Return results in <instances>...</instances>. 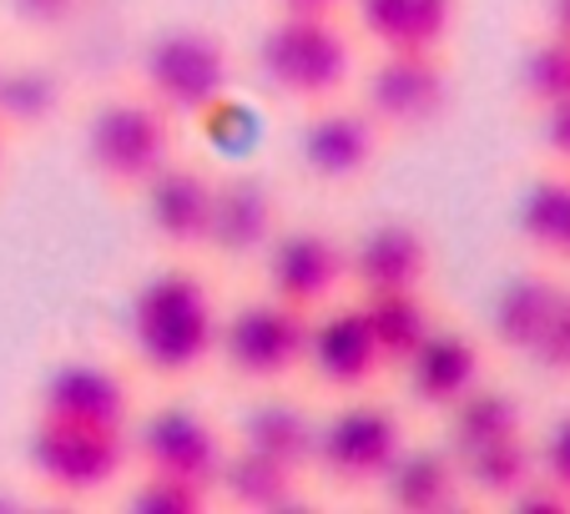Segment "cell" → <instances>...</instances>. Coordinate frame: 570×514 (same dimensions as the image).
I'll list each match as a JSON object with an SVG mask.
<instances>
[{"label":"cell","mask_w":570,"mask_h":514,"mask_svg":"<svg viewBox=\"0 0 570 514\" xmlns=\"http://www.w3.org/2000/svg\"><path fill=\"white\" fill-rule=\"evenodd\" d=\"M223 308L197 268H157L127 303V343L147 378L183 384L217 358Z\"/></svg>","instance_id":"cell-1"},{"label":"cell","mask_w":570,"mask_h":514,"mask_svg":"<svg viewBox=\"0 0 570 514\" xmlns=\"http://www.w3.org/2000/svg\"><path fill=\"white\" fill-rule=\"evenodd\" d=\"M253 71L278 101L323 107L358 81V36L344 16H288L273 11L253 46Z\"/></svg>","instance_id":"cell-2"},{"label":"cell","mask_w":570,"mask_h":514,"mask_svg":"<svg viewBox=\"0 0 570 514\" xmlns=\"http://www.w3.org/2000/svg\"><path fill=\"white\" fill-rule=\"evenodd\" d=\"M137 81L173 121L213 117L237 81L233 46L207 26H161L141 41Z\"/></svg>","instance_id":"cell-3"},{"label":"cell","mask_w":570,"mask_h":514,"mask_svg":"<svg viewBox=\"0 0 570 514\" xmlns=\"http://www.w3.org/2000/svg\"><path fill=\"white\" fill-rule=\"evenodd\" d=\"M308 308H293L283 298H248L233 313H223L217 328V358L237 384L248 388H278L293 374H303V354H308Z\"/></svg>","instance_id":"cell-4"},{"label":"cell","mask_w":570,"mask_h":514,"mask_svg":"<svg viewBox=\"0 0 570 514\" xmlns=\"http://www.w3.org/2000/svg\"><path fill=\"white\" fill-rule=\"evenodd\" d=\"M177 121L147 97V91H127V97H107L87 121V161L97 171V182L111 192H131L147 182L151 171H161L177 157Z\"/></svg>","instance_id":"cell-5"},{"label":"cell","mask_w":570,"mask_h":514,"mask_svg":"<svg viewBox=\"0 0 570 514\" xmlns=\"http://www.w3.org/2000/svg\"><path fill=\"white\" fill-rule=\"evenodd\" d=\"M26 464H31L36 484L66 500H91L121 484L131 464L127 428H91V424H61V418L36 414L31 434H26Z\"/></svg>","instance_id":"cell-6"},{"label":"cell","mask_w":570,"mask_h":514,"mask_svg":"<svg viewBox=\"0 0 570 514\" xmlns=\"http://www.w3.org/2000/svg\"><path fill=\"white\" fill-rule=\"evenodd\" d=\"M404 444H410V434H404L399 408L354 394V398H344V408H334V414L318 424L313 474L348 494L379 490L384 469L394 464V454L404 449Z\"/></svg>","instance_id":"cell-7"},{"label":"cell","mask_w":570,"mask_h":514,"mask_svg":"<svg viewBox=\"0 0 570 514\" xmlns=\"http://www.w3.org/2000/svg\"><path fill=\"white\" fill-rule=\"evenodd\" d=\"M450 51H374L368 71L358 76V107L379 121L384 137L434 127L450 111Z\"/></svg>","instance_id":"cell-8"},{"label":"cell","mask_w":570,"mask_h":514,"mask_svg":"<svg viewBox=\"0 0 570 514\" xmlns=\"http://www.w3.org/2000/svg\"><path fill=\"white\" fill-rule=\"evenodd\" d=\"M379 151H384V131L368 117L358 101H323V107L303 111L298 141H293V157H298L303 177L318 187H354L374 171Z\"/></svg>","instance_id":"cell-9"},{"label":"cell","mask_w":570,"mask_h":514,"mask_svg":"<svg viewBox=\"0 0 570 514\" xmlns=\"http://www.w3.org/2000/svg\"><path fill=\"white\" fill-rule=\"evenodd\" d=\"M131 464L137 469H157L173 480H193L203 490L217 484V469L227 459V439L213 418H203L187 404H161L151 414L131 418Z\"/></svg>","instance_id":"cell-10"},{"label":"cell","mask_w":570,"mask_h":514,"mask_svg":"<svg viewBox=\"0 0 570 514\" xmlns=\"http://www.w3.org/2000/svg\"><path fill=\"white\" fill-rule=\"evenodd\" d=\"M303 374L334 398H354L368 394L379 378L389 374L384 354L374 343V328H368L364 308L354 303H328V308L313 313L308 323V354H303Z\"/></svg>","instance_id":"cell-11"},{"label":"cell","mask_w":570,"mask_h":514,"mask_svg":"<svg viewBox=\"0 0 570 514\" xmlns=\"http://www.w3.org/2000/svg\"><path fill=\"white\" fill-rule=\"evenodd\" d=\"M263 263V288L293 308H328L348 288V243L323 227H278Z\"/></svg>","instance_id":"cell-12"},{"label":"cell","mask_w":570,"mask_h":514,"mask_svg":"<svg viewBox=\"0 0 570 514\" xmlns=\"http://www.w3.org/2000/svg\"><path fill=\"white\" fill-rule=\"evenodd\" d=\"M36 414L61 418V424H91V428H131L137 418V394L111 364L97 358H66L36 388Z\"/></svg>","instance_id":"cell-13"},{"label":"cell","mask_w":570,"mask_h":514,"mask_svg":"<svg viewBox=\"0 0 570 514\" xmlns=\"http://www.w3.org/2000/svg\"><path fill=\"white\" fill-rule=\"evenodd\" d=\"M278 212L283 207H278V192H273L268 177H258V171L217 177L203 253L223 257V263H258L283 227Z\"/></svg>","instance_id":"cell-14"},{"label":"cell","mask_w":570,"mask_h":514,"mask_svg":"<svg viewBox=\"0 0 570 514\" xmlns=\"http://www.w3.org/2000/svg\"><path fill=\"white\" fill-rule=\"evenodd\" d=\"M399 374H404V394L420 414L444 418L474 384H484V343L464 328L434 323L430 338L399 364Z\"/></svg>","instance_id":"cell-15"},{"label":"cell","mask_w":570,"mask_h":514,"mask_svg":"<svg viewBox=\"0 0 570 514\" xmlns=\"http://www.w3.org/2000/svg\"><path fill=\"white\" fill-rule=\"evenodd\" d=\"M213 182L197 161H167L137 187L141 223L151 243L173 247V253H203L207 247V217H213Z\"/></svg>","instance_id":"cell-16"},{"label":"cell","mask_w":570,"mask_h":514,"mask_svg":"<svg viewBox=\"0 0 570 514\" xmlns=\"http://www.w3.org/2000/svg\"><path fill=\"white\" fill-rule=\"evenodd\" d=\"M344 16L374 51H450L464 0H348Z\"/></svg>","instance_id":"cell-17"},{"label":"cell","mask_w":570,"mask_h":514,"mask_svg":"<svg viewBox=\"0 0 570 514\" xmlns=\"http://www.w3.org/2000/svg\"><path fill=\"white\" fill-rule=\"evenodd\" d=\"M434 268V247L424 237V227L414 223H374L368 233H358L348 243V288L354 298L368 293H410L424 288Z\"/></svg>","instance_id":"cell-18"},{"label":"cell","mask_w":570,"mask_h":514,"mask_svg":"<svg viewBox=\"0 0 570 514\" xmlns=\"http://www.w3.org/2000/svg\"><path fill=\"white\" fill-rule=\"evenodd\" d=\"M379 500L394 514H454L470 490L450 444H404L379 480Z\"/></svg>","instance_id":"cell-19"},{"label":"cell","mask_w":570,"mask_h":514,"mask_svg":"<svg viewBox=\"0 0 570 514\" xmlns=\"http://www.w3.org/2000/svg\"><path fill=\"white\" fill-rule=\"evenodd\" d=\"M237 444L273 464H288L298 474H313V444H318V418L288 394H268L243 408L237 418Z\"/></svg>","instance_id":"cell-20"},{"label":"cell","mask_w":570,"mask_h":514,"mask_svg":"<svg viewBox=\"0 0 570 514\" xmlns=\"http://www.w3.org/2000/svg\"><path fill=\"white\" fill-rule=\"evenodd\" d=\"M213 494L237 514H288L303 510V474L288 464H273L263 454L227 444V459L217 469Z\"/></svg>","instance_id":"cell-21"},{"label":"cell","mask_w":570,"mask_h":514,"mask_svg":"<svg viewBox=\"0 0 570 514\" xmlns=\"http://www.w3.org/2000/svg\"><path fill=\"white\" fill-rule=\"evenodd\" d=\"M560 288H566V283L546 268H525V273H515V278H505L495 303H490V343L515 358H525L530 348H535L540 328H546L550 308H556Z\"/></svg>","instance_id":"cell-22"},{"label":"cell","mask_w":570,"mask_h":514,"mask_svg":"<svg viewBox=\"0 0 570 514\" xmlns=\"http://www.w3.org/2000/svg\"><path fill=\"white\" fill-rule=\"evenodd\" d=\"M515 237L546 263H566L570 268V167L546 171L520 192Z\"/></svg>","instance_id":"cell-23"},{"label":"cell","mask_w":570,"mask_h":514,"mask_svg":"<svg viewBox=\"0 0 570 514\" xmlns=\"http://www.w3.org/2000/svg\"><path fill=\"white\" fill-rule=\"evenodd\" d=\"M510 434H525V404L520 394L500 384H474L460 404L444 414V444L454 454H470V449H484V444L495 439H510Z\"/></svg>","instance_id":"cell-24"},{"label":"cell","mask_w":570,"mask_h":514,"mask_svg":"<svg viewBox=\"0 0 570 514\" xmlns=\"http://www.w3.org/2000/svg\"><path fill=\"white\" fill-rule=\"evenodd\" d=\"M61 111H66L61 71H51L41 61H0V127L36 131L51 127Z\"/></svg>","instance_id":"cell-25"},{"label":"cell","mask_w":570,"mask_h":514,"mask_svg":"<svg viewBox=\"0 0 570 514\" xmlns=\"http://www.w3.org/2000/svg\"><path fill=\"white\" fill-rule=\"evenodd\" d=\"M358 308H364L368 328H374V343L379 354H384L389 368H399L404 358L420 348L424 338H430V328L440 318H434L430 298H424V288H410V293H368V298H358Z\"/></svg>","instance_id":"cell-26"},{"label":"cell","mask_w":570,"mask_h":514,"mask_svg":"<svg viewBox=\"0 0 570 514\" xmlns=\"http://www.w3.org/2000/svg\"><path fill=\"white\" fill-rule=\"evenodd\" d=\"M454 459H460L464 490H470L474 500H495V504H505L510 494L540 469L535 439H530V434H510V439H495V444L470 449V454H454Z\"/></svg>","instance_id":"cell-27"},{"label":"cell","mask_w":570,"mask_h":514,"mask_svg":"<svg viewBox=\"0 0 570 514\" xmlns=\"http://www.w3.org/2000/svg\"><path fill=\"white\" fill-rule=\"evenodd\" d=\"M515 86H520V101L535 111L556 107V101H570V41L566 36L540 31L535 41L525 46V56H520Z\"/></svg>","instance_id":"cell-28"},{"label":"cell","mask_w":570,"mask_h":514,"mask_svg":"<svg viewBox=\"0 0 570 514\" xmlns=\"http://www.w3.org/2000/svg\"><path fill=\"white\" fill-rule=\"evenodd\" d=\"M121 504H127L131 514H207L217 504V494L203 490V484H193V480H173V474L141 469L137 480L127 484Z\"/></svg>","instance_id":"cell-29"},{"label":"cell","mask_w":570,"mask_h":514,"mask_svg":"<svg viewBox=\"0 0 570 514\" xmlns=\"http://www.w3.org/2000/svg\"><path fill=\"white\" fill-rule=\"evenodd\" d=\"M530 364H535L540 378H556V384H566L570 378V288H560L556 308H550L546 328H540L535 348H530Z\"/></svg>","instance_id":"cell-30"},{"label":"cell","mask_w":570,"mask_h":514,"mask_svg":"<svg viewBox=\"0 0 570 514\" xmlns=\"http://www.w3.org/2000/svg\"><path fill=\"white\" fill-rule=\"evenodd\" d=\"M6 11L31 36H61L91 11V0H6Z\"/></svg>","instance_id":"cell-31"},{"label":"cell","mask_w":570,"mask_h":514,"mask_svg":"<svg viewBox=\"0 0 570 514\" xmlns=\"http://www.w3.org/2000/svg\"><path fill=\"white\" fill-rule=\"evenodd\" d=\"M535 459H540V474L570 494V414H560L535 439Z\"/></svg>","instance_id":"cell-32"},{"label":"cell","mask_w":570,"mask_h":514,"mask_svg":"<svg viewBox=\"0 0 570 514\" xmlns=\"http://www.w3.org/2000/svg\"><path fill=\"white\" fill-rule=\"evenodd\" d=\"M505 504H510L515 514H570V494L560 490V484H550L540 469L530 474V480L520 484V490L510 494Z\"/></svg>","instance_id":"cell-33"},{"label":"cell","mask_w":570,"mask_h":514,"mask_svg":"<svg viewBox=\"0 0 570 514\" xmlns=\"http://www.w3.org/2000/svg\"><path fill=\"white\" fill-rule=\"evenodd\" d=\"M535 117H540V131H535L540 151H546L556 167H570V101H556V107L535 111Z\"/></svg>","instance_id":"cell-34"},{"label":"cell","mask_w":570,"mask_h":514,"mask_svg":"<svg viewBox=\"0 0 570 514\" xmlns=\"http://www.w3.org/2000/svg\"><path fill=\"white\" fill-rule=\"evenodd\" d=\"M273 11H288V16H344L348 0H268Z\"/></svg>","instance_id":"cell-35"},{"label":"cell","mask_w":570,"mask_h":514,"mask_svg":"<svg viewBox=\"0 0 570 514\" xmlns=\"http://www.w3.org/2000/svg\"><path fill=\"white\" fill-rule=\"evenodd\" d=\"M546 31L570 41V0H546Z\"/></svg>","instance_id":"cell-36"},{"label":"cell","mask_w":570,"mask_h":514,"mask_svg":"<svg viewBox=\"0 0 570 514\" xmlns=\"http://www.w3.org/2000/svg\"><path fill=\"white\" fill-rule=\"evenodd\" d=\"M6 137H11V131L0 127V177H6Z\"/></svg>","instance_id":"cell-37"}]
</instances>
